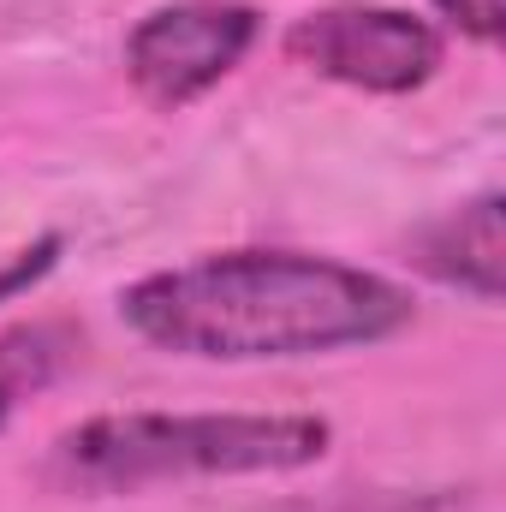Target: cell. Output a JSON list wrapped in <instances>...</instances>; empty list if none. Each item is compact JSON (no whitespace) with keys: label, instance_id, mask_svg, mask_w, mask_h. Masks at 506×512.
<instances>
[{"label":"cell","instance_id":"cell-1","mask_svg":"<svg viewBox=\"0 0 506 512\" xmlns=\"http://www.w3.org/2000/svg\"><path fill=\"white\" fill-rule=\"evenodd\" d=\"M131 328L179 358L256 364L376 346L411 322V298L370 268L304 251H221L143 274L120 298Z\"/></svg>","mask_w":506,"mask_h":512},{"label":"cell","instance_id":"cell-2","mask_svg":"<svg viewBox=\"0 0 506 512\" xmlns=\"http://www.w3.org/2000/svg\"><path fill=\"white\" fill-rule=\"evenodd\" d=\"M328 435L310 411H114L66 429L48 471L84 495H126L185 477L298 471L328 453Z\"/></svg>","mask_w":506,"mask_h":512},{"label":"cell","instance_id":"cell-3","mask_svg":"<svg viewBox=\"0 0 506 512\" xmlns=\"http://www.w3.org/2000/svg\"><path fill=\"white\" fill-rule=\"evenodd\" d=\"M286 54L316 78L370 96H411L441 66V30L399 6H322L286 30Z\"/></svg>","mask_w":506,"mask_h":512},{"label":"cell","instance_id":"cell-4","mask_svg":"<svg viewBox=\"0 0 506 512\" xmlns=\"http://www.w3.org/2000/svg\"><path fill=\"white\" fill-rule=\"evenodd\" d=\"M256 6L245 0H179L155 6L126 36V72L149 108H185L209 96L256 48Z\"/></svg>","mask_w":506,"mask_h":512},{"label":"cell","instance_id":"cell-5","mask_svg":"<svg viewBox=\"0 0 506 512\" xmlns=\"http://www.w3.org/2000/svg\"><path fill=\"white\" fill-rule=\"evenodd\" d=\"M417 262L459 286V292H477L483 304L501 298V262H506V233H501V191H483L477 203L441 215L435 227H423L417 239Z\"/></svg>","mask_w":506,"mask_h":512},{"label":"cell","instance_id":"cell-6","mask_svg":"<svg viewBox=\"0 0 506 512\" xmlns=\"http://www.w3.org/2000/svg\"><path fill=\"white\" fill-rule=\"evenodd\" d=\"M66 364V334L60 328H12L0 334V423L18 411V399H30L36 387H48Z\"/></svg>","mask_w":506,"mask_h":512},{"label":"cell","instance_id":"cell-7","mask_svg":"<svg viewBox=\"0 0 506 512\" xmlns=\"http://www.w3.org/2000/svg\"><path fill=\"white\" fill-rule=\"evenodd\" d=\"M54 256H60V233L36 239L30 251L6 256V262H0V304H6V298H18V292H30V286H36V280L54 268Z\"/></svg>","mask_w":506,"mask_h":512},{"label":"cell","instance_id":"cell-8","mask_svg":"<svg viewBox=\"0 0 506 512\" xmlns=\"http://www.w3.org/2000/svg\"><path fill=\"white\" fill-rule=\"evenodd\" d=\"M465 36H477V42H501L506 30V0H435Z\"/></svg>","mask_w":506,"mask_h":512}]
</instances>
